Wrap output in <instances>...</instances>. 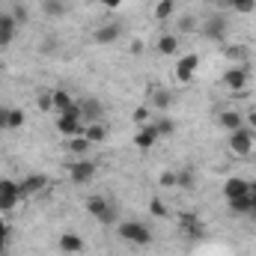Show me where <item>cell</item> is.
I'll return each mask as SVG.
<instances>
[{"mask_svg":"<svg viewBox=\"0 0 256 256\" xmlns=\"http://www.w3.org/2000/svg\"><path fill=\"white\" fill-rule=\"evenodd\" d=\"M68 176H72L74 185H86V182L96 176V164L86 161V158H80V161H74V164L68 167Z\"/></svg>","mask_w":256,"mask_h":256,"instance_id":"obj_8","label":"cell"},{"mask_svg":"<svg viewBox=\"0 0 256 256\" xmlns=\"http://www.w3.org/2000/svg\"><path fill=\"white\" fill-rule=\"evenodd\" d=\"M6 244H9V242H6V238H0V256H6Z\"/></svg>","mask_w":256,"mask_h":256,"instance_id":"obj_43","label":"cell"},{"mask_svg":"<svg viewBox=\"0 0 256 256\" xmlns=\"http://www.w3.org/2000/svg\"><path fill=\"white\" fill-rule=\"evenodd\" d=\"M179 230H182L188 238H202V220H200V214L182 212V214H179Z\"/></svg>","mask_w":256,"mask_h":256,"instance_id":"obj_10","label":"cell"},{"mask_svg":"<svg viewBox=\"0 0 256 256\" xmlns=\"http://www.w3.org/2000/svg\"><path fill=\"white\" fill-rule=\"evenodd\" d=\"M0 238H6V242H9V224H6L3 218H0Z\"/></svg>","mask_w":256,"mask_h":256,"instance_id":"obj_38","label":"cell"},{"mask_svg":"<svg viewBox=\"0 0 256 256\" xmlns=\"http://www.w3.org/2000/svg\"><path fill=\"white\" fill-rule=\"evenodd\" d=\"M226 54H230L232 60H244V48H230Z\"/></svg>","mask_w":256,"mask_h":256,"instance_id":"obj_35","label":"cell"},{"mask_svg":"<svg viewBox=\"0 0 256 256\" xmlns=\"http://www.w3.org/2000/svg\"><path fill=\"white\" fill-rule=\"evenodd\" d=\"M120 3H122V0H102L104 9H120Z\"/></svg>","mask_w":256,"mask_h":256,"instance_id":"obj_39","label":"cell"},{"mask_svg":"<svg viewBox=\"0 0 256 256\" xmlns=\"http://www.w3.org/2000/svg\"><path fill=\"white\" fill-rule=\"evenodd\" d=\"M51 102H54V108L60 110V114H78L80 116V102H74L68 92L63 90H57V92H51Z\"/></svg>","mask_w":256,"mask_h":256,"instance_id":"obj_14","label":"cell"},{"mask_svg":"<svg viewBox=\"0 0 256 256\" xmlns=\"http://www.w3.org/2000/svg\"><path fill=\"white\" fill-rule=\"evenodd\" d=\"M248 78H250V72H248L244 66H238V68H230V72H224L220 84H224L226 90H232V92H244V90H248Z\"/></svg>","mask_w":256,"mask_h":256,"instance_id":"obj_4","label":"cell"},{"mask_svg":"<svg viewBox=\"0 0 256 256\" xmlns=\"http://www.w3.org/2000/svg\"><path fill=\"white\" fill-rule=\"evenodd\" d=\"M200 68V57L196 54H188V57H182L179 63H176V80H182V84H191L194 72Z\"/></svg>","mask_w":256,"mask_h":256,"instance_id":"obj_11","label":"cell"},{"mask_svg":"<svg viewBox=\"0 0 256 256\" xmlns=\"http://www.w3.org/2000/svg\"><path fill=\"white\" fill-rule=\"evenodd\" d=\"M256 188L248 182V179H238V176H232V179H226L224 182V196L226 200H238V196H248V194H254Z\"/></svg>","mask_w":256,"mask_h":256,"instance_id":"obj_9","label":"cell"},{"mask_svg":"<svg viewBox=\"0 0 256 256\" xmlns=\"http://www.w3.org/2000/svg\"><path fill=\"white\" fill-rule=\"evenodd\" d=\"M158 51H161L164 57L179 54V36H176V33H164V36L158 39Z\"/></svg>","mask_w":256,"mask_h":256,"instance_id":"obj_18","label":"cell"},{"mask_svg":"<svg viewBox=\"0 0 256 256\" xmlns=\"http://www.w3.org/2000/svg\"><path fill=\"white\" fill-rule=\"evenodd\" d=\"M248 126L256 128V110H250V114H248Z\"/></svg>","mask_w":256,"mask_h":256,"instance_id":"obj_42","label":"cell"},{"mask_svg":"<svg viewBox=\"0 0 256 256\" xmlns=\"http://www.w3.org/2000/svg\"><path fill=\"white\" fill-rule=\"evenodd\" d=\"M90 146H92V143H90L84 134H80V137H72V143H68V149H72L74 155H80V158H84V152H90Z\"/></svg>","mask_w":256,"mask_h":256,"instance_id":"obj_25","label":"cell"},{"mask_svg":"<svg viewBox=\"0 0 256 256\" xmlns=\"http://www.w3.org/2000/svg\"><path fill=\"white\" fill-rule=\"evenodd\" d=\"M15 30H18V21L12 18V12H0V48L12 45Z\"/></svg>","mask_w":256,"mask_h":256,"instance_id":"obj_13","label":"cell"},{"mask_svg":"<svg viewBox=\"0 0 256 256\" xmlns=\"http://www.w3.org/2000/svg\"><path fill=\"white\" fill-rule=\"evenodd\" d=\"M146 116H149V110H146V108H140V110H137V114H134V120H137V122H143V120H146Z\"/></svg>","mask_w":256,"mask_h":256,"instance_id":"obj_41","label":"cell"},{"mask_svg":"<svg viewBox=\"0 0 256 256\" xmlns=\"http://www.w3.org/2000/svg\"><path fill=\"white\" fill-rule=\"evenodd\" d=\"M84 137L90 143H104L108 140V126L104 122H90V126L84 128Z\"/></svg>","mask_w":256,"mask_h":256,"instance_id":"obj_19","label":"cell"},{"mask_svg":"<svg viewBox=\"0 0 256 256\" xmlns=\"http://www.w3.org/2000/svg\"><path fill=\"white\" fill-rule=\"evenodd\" d=\"M21 126H24V114H21L18 108H12V110H9V120H6V128L15 131V128H21Z\"/></svg>","mask_w":256,"mask_h":256,"instance_id":"obj_27","label":"cell"},{"mask_svg":"<svg viewBox=\"0 0 256 256\" xmlns=\"http://www.w3.org/2000/svg\"><path fill=\"white\" fill-rule=\"evenodd\" d=\"M176 185H179V188H194V173H191V170L176 173Z\"/></svg>","mask_w":256,"mask_h":256,"instance_id":"obj_30","label":"cell"},{"mask_svg":"<svg viewBox=\"0 0 256 256\" xmlns=\"http://www.w3.org/2000/svg\"><path fill=\"white\" fill-rule=\"evenodd\" d=\"M39 108H42V110H51V108H54L51 96H42V98H39Z\"/></svg>","mask_w":256,"mask_h":256,"instance_id":"obj_36","label":"cell"},{"mask_svg":"<svg viewBox=\"0 0 256 256\" xmlns=\"http://www.w3.org/2000/svg\"><path fill=\"white\" fill-rule=\"evenodd\" d=\"M21 202V188L12 179H0V212H12Z\"/></svg>","mask_w":256,"mask_h":256,"instance_id":"obj_3","label":"cell"},{"mask_svg":"<svg viewBox=\"0 0 256 256\" xmlns=\"http://www.w3.org/2000/svg\"><path fill=\"white\" fill-rule=\"evenodd\" d=\"M161 185H167V188H170V185H176V173H164V179H161Z\"/></svg>","mask_w":256,"mask_h":256,"instance_id":"obj_37","label":"cell"},{"mask_svg":"<svg viewBox=\"0 0 256 256\" xmlns=\"http://www.w3.org/2000/svg\"><path fill=\"white\" fill-rule=\"evenodd\" d=\"M42 12L48 18H63L66 15V0H42Z\"/></svg>","mask_w":256,"mask_h":256,"instance_id":"obj_22","label":"cell"},{"mask_svg":"<svg viewBox=\"0 0 256 256\" xmlns=\"http://www.w3.org/2000/svg\"><path fill=\"white\" fill-rule=\"evenodd\" d=\"M194 27H196L194 15H182V18H179V33H191Z\"/></svg>","mask_w":256,"mask_h":256,"instance_id":"obj_32","label":"cell"},{"mask_svg":"<svg viewBox=\"0 0 256 256\" xmlns=\"http://www.w3.org/2000/svg\"><path fill=\"white\" fill-rule=\"evenodd\" d=\"M6 120H9V110H6V108H0V131L6 128Z\"/></svg>","mask_w":256,"mask_h":256,"instance_id":"obj_40","label":"cell"},{"mask_svg":"<svg viewBox=\"0 0 256 256\" xmlns=\"http://www.w3.org/2000/svg\"><path fill=\"white\" fill-rule=\"evenodd\" d=\"M155 128H158V134H161V137H167V134H173V131H176V122H173V120H161V122H155Z\"/></svg>","mask_w":256,"mask_h":256,"instance_id":"obj_31","label":"cell"},{"mask_svg":"<svg viewBox=\"0 0 256 256\" xmlns=\"http://www.w3.org/2000/svg\"><path fill=\"white\" fill-rule=\"evenodd\" d=\"M170 104H173V96H170L167 90H155V92H152V108H161V110H164V108H170Z\"/></svg>","mask_w":256,"mask_h":256,"instance_id":"obj_24","label":"cell"},{"mask_svg":"<svg viewBox=\"0 0 256 256\" xmlns=\"http://www.w3.org/2000/svg\"><path fill=\"white\" fill-rule=\"evenodd\" d=\"M84 116H78V114H60L57 116V131L66 134V137H80L84 134Z\"/></svg>","mask_w":256,"mask_h":256,"instance_id":"obj_5","label":"cell"},{"mask_svg":"<svg viewBox=\"0 0 256 256\" xmlns=\"http://www.w3.org/2000/svg\"><path fill=\"white\" fill-rule=\"evenodd\" d=\"M80 116H84V122H86V120L98 122V116H102V102H96V98L80 102Z\"/></svg>","mask_w":256,"mask_h":256,"instance_id":"obj_20","label":"cell"},{"mask_svg":"<svg viewBox=\"0 0 256 256\" xmlns=\"http://www.w3.org/2000/svg\"><path fill=\"white\" fill-rule=\"evenodd\" d=\"M57 248L63 250V254H84V238L78 236V232H63L60 236V242H57Z\"/></svg>","mask_w":256,"mask_h":256,"instance_id":"obj_15","label":"cell"},{"mask_svg":"<svg viewBox=\"0 0 256 256\" xmlns=\"http://www.w3.org/2000/svg\"><path fill=\"white\" fill-rule=\"evenodd\" d=\"M48 185V176H42V173H36V176H27L18 188H21V200L24 196H33V194H39L42 188Z\"/></svg>","mask_w":256,"mask_h":256,"instance_id":"obj_16","label":"cell"},{"mask_svg":"<svg viewBox=\"0 0 256 256\" xmlns=\"http://www.w3.org/2000/svg\"><path fill=\"white\" fill-rule=\"evenodd\" d=\"M230 208H232L236 214H250V212H254V194L238 196V200H230Z\"/></svg>","mask_w":256,"mask_h":256,"instance_id":"obj_23","label":"cell"},{"mask_svg":"<svg viewBox=\"0 0 256 256\" xmlns=\"http://www.w3.org/2000/svg\"><path fill=\"white\" fill-rule=\"evenodd\" d=\"M120 236L131 242V244H137V248H146V244H152V230L146 226V224H140V220H126V224H120Z\"/></svg>","mask_w":256,"mask_h":256,"instance_id":"obj_2","label":"cell"},{"mask_svg":"<svg viewBox=\"0 0 256 256\" xmlns=\"http://www.w3.org/2000/svg\"><path fill=\"white\" fill-rule=\"evenodd\" d=\"M158 128H155V122H149V126H140V131L134 134V146L137 149H152L155 143H158Z\"/></svg>","mask_w":256,"mask_h":256,"instance_id":"obj_12","label":"cell"},{"mask_svg":"<svg viewBox=\"0 0 256 256\" xmlns=\"http://www.w3.org/2000/svg\"><path fill=\"white\" fill-rule=\"evenodd\" d=\"M230 3V9H236V12H254L256 9V0H226Z\"/></svg>","mask_w":256,"mask_h":256,"instance_id":"obj_28","label":"cell"},{"mask_svg":"<svg viewBox=\"0 0 256 256\" xmlns=\"http://www.w3.org/2000/svg\"><path fill=\"white\" fill-rule=\"evenodd\" d=\"M250 214H256V191H254V212H250Z\"/></svg>","mask_w":256,"mask_h":256,"instance_id":"obj_44","label":"cell"},{"mask_svg":"<svg viewBox=\"0 0 256 256\" xmlns=\"http://www.w3.org/2000/svg\"><path fill=\"white\" fill-rule=\"evenodd\" d=\"M149 212H152L155 218H164V214H167V206H164L161 200H152V202H149Z\"/></svg>","mask_w":256,"mask_h":256,"instance_id":"obj_34","label":"cell"},{"mask_svg":"<svg viewBox=\"0 0 256 256\" xmlns=\"http://www.w3.org/2000/svg\"><path fill=\"white\" fill-rule=\"evenodd\" d=\"M220 128H226L230 134H232V131H238V128H244L242 114H236V110H224V114H220Z\"/></svg>","mask_w":256,"mask_h":256,"instance_id":"obj_21","label":"cell"},{"mask_svg":"<svg viewBox=\"0 0 256 256\" xmlns=\"http://www.w3.org/2000/svg\"><path fill=\"white\" fill-rule=\"evenodd\" d=\"M54 51H60V39L51 33V36H45V42H42V54H54Z\"/></svg>","mask_w":256,"mask_h":256,"instance_id":"obj_29","label":"cell"},{"mask_svg":"<svg viewBox=\"0 0 256 256\" xmlns=\"http://www.w3.org/2000/svg\"><path fill=\"white\" fill-rule=\"evenodd\" d=\"M86 208H90V214H92L98 224H104V226L116 224V206H114L108 196H90V200H86Z\"/></svg>","mask_w":256,"mask_h":256,"instance_id":"obj_1","label":"cell"},{"mask_svg":"<svg viewBox=\"0 0 256 256\" xmlns=\"http://www.w3.org/2000/svg\"><path fill=\"white\" fill-rule=\"evenodd\" d=\"M120 33H122L120 24H102V27L96 30V42H98V45H110V42L120 39Z\"/></svg>","mask_w":256,"mask_h":256,"instance_id":"obj_17","label":"cell"},{"mask_svg":"<svg viewBox=\"0 0 256 256\" xmlns=\"http://www.w3.org/2000/svg\"><path fill=\"white\" fill-rule=\"evenodd\" d=\"M12 18H15L18 24H24V21H27V6H24V3H15V6H12Z\"/></svg>","mask_w":256,"mask_h":256,"instance_id":"obj_33","label":"cell"},{"mask_svg":"<svg viewBox=\"0 0 256 256\" xmlns=\"http://www.w3.org/2000/svg\"><path fill=\"white\" fill-rule=\"evenodd\" d=\"M202 36L212 39V42H224V39H226V18H224V15H212V18L202 24Z\"/></svg>","mask_w":256,"mask_h":256,"instance_id":"obj_7","label":"cell"},{"mask_svg":"<svg viewBox=\"0 0 256 256\" xmlns=\"http://www.w3.org/2000/svg\"><path fill=\"white\" fill-rule=\"evenodd\" d=\"M173 6H176L173 0H158V6H155V18H161V21L170 18V15H173Z\"/></svg>","mask_w":256,"mask_h":256,"instance_id":"obj_26","label":"cell"},{"mask_svg":"<svg viewBox=\"0 0 256 256\" xmlns=\"http://www.w3.org/2000/svg\"><path fill=\"white\" fill-rule=\"evenodd\" d=\"M230 149L236 152V155H250V149H254V134H250V128H238V131H232L230 134Z\"/></svg>","mask_w":256,"mask_h":256,"instance_id":"obj_6","label":"cell"}]
</instances>
